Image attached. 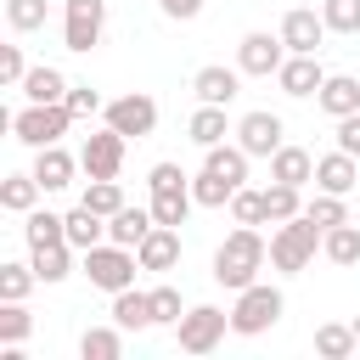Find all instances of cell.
Instances as JSON below:
<instances>
[{"mask_svg": "<svg viewBox=\"0 0 360 360\" xmlns=\"http://www.w3.org/2000/svg\"><path fill=\"white\" fill-rule=\"evenodd\" d=\"M270 264V242L259 236V225H236L219 248H214V281L242 292L248 281H259V270Z\"/></svg>", "mask_w": 360, "mask_h": 360, "instance_id": "6da1fadb", "label": "cell"}, {"mask_svg": "<svg viewBox=\"0 0 360 360\" xmlns=\"http://www.w3.org/2000/svg\"><path fill=\"white\" fill-rule=\"evenodd\" d=\"M321 225L309 219V214H298V219H287V225H276L270 231V264L281 270V276H298V270H309V259L321 253Z\"/></svg>", "mask_w": 360, "mask_h": 360, "instance_id": "7a4b0ae2", "label": "cell"}, {"mask_svg": "<svg viewBox=\"0 0 360 360\" xmlns=\"http://www.w3.org/2000/svg\"><path fill=\"white\" fill-rule=\"evenodd\" d=\"M79 270H84L90 287H101V292H124V287H135L141 259H135V248H124V242H96L90 253H79Z\"/></svg>", "mask_w": 360, "mask_h": 360, "instance_id": "3957f363", "label": "cell"}, {"mask_svg": "<svg viewBox=\"0 0 360 360\" xmlns=\"http://www.w3.org/2000/svg\"><path fill=\"white\" fill-rule=\"evenodd\" d=\"M281 309H287L281 287L248 281V287L236 292V304H231V332H236V338H259V332H270V326L281 321Z\"/></svg>", "mask_w": 360, "mask_h": 360, "instance_id": "277c9868", "label": "cell"}, {"mask_svg": "<svg viewBox=\"0 0 360 360\" xmlns=\"http://www.w3.org/2000/svg\"><path fill=\"white\" fill-rule=\"evenodd\" d=\"M11 129H17V141L22 146H56L62 135H68V124H73V112H68V101H28V107H17L11 118H6Z\"/></svg>", "mask_w": 360, "mask_h": 360, "instance_id": "5b68a950", "label": "cell"}, {"mask_svg": "<svg viewBox=\"0 0 360 360\" xmlns=\"http://www.w3.org/2000/svg\"><path fill=\"white\" fill-rule=\"evenodd\" d=\"M225 332H231V309H219V304H191V309L174 321L180 354H214V349L225 343Z\"/></svg>", "mask_w": 360, "mask_h": 360, "instance_id": "8992f818", "label": "cell"}, {"mask_svg": "<svg viewBox=\"0 0 360 360\" xmlns=\"http://www.w3.org/2000/svg\"><path fill=\"white\" fill-rule=\"evenodd\" d=\"M107 34V0H68L62 6V45L68 51H96Z\"/></svg>", "mask_w": 360, "mask_h": 360, "instance_id": "52a82bcc", "label": "cell"}, {"mask_svg": "<svg viewBox=\"0 0 360 360\" xmlns=\"http://www.w3.org/2000/svg\"><path fill=\"white\" fill-rule=\"evenodd\" d=\"M101 118H107L118 135L146 141V135L158 129V101H152V96H141V90H129V96H112V101L101 107Z\"/></svg>", "mask_w": 360, "mask_h": 360, "instance_id": "ba28073f", "label": "cell"}, {"mask_svg": "<svg viewBox=\"0 0 360 360\" xmlns=\"http://www.w3.org/2000/svg\"><path fill=\"white\" fill-rule=\"evenodd\" d=\"M287 56H292V51H287V39H281V34L253 28V34H242V39H236V68H242V73H253V79H270Z\"/></svg>", "mask_w": 360, "mask_h": 360, "instance_id": "9c48e42d", "label": "cell"}, {"mask_svg": "<svg viewBox=\"0 0 360 360\" xmlns=\"http://www.w3.org/2000/svg\"><path fill=\"white\" fill-rule=\"evenodd\" d=\"M236 146L248 152V158H276L281 146H287V124L276 118V112H242L236 118Z\"/></svg>", "mask_w": 360, "mask_h": 360, "instance_id": "30bf717a", "label": "cell"}, {"mask_svg": "<svg viewBox=\"0 0 360 360\" xmlns=\"http://www.w3.org/2000/svg\"><path fill=\"white\" fill-rule=\"evenodd\" d=\"M124 146H129V135H118L112 124L96 129V135H84V146H79L84 174H90V180H118V169H124Z\"/></svg>", "mask_w": 360, "mask_h": 360, "instance_id": "8fae6325", "label": "cell"}, {"mask_svg": "<svg viewBox=\"0 0 360 360\" xmlns=\"http://www.w3.org/2000/svg\"><path fill=\"white\" fill-rule=\"evenodd\" d=\"M281 39H287V51H298V56H315L321 51V39L332 34L326 28V17L321 11H309V6H292L287 17H281V28H276Z\"/></svg>", "mask_w": 360, "mask_h": 360, "instance_id": "7c38bea8", "label": "cell"}, {"mask_svg": "<svg viewBox=\"0 0 360 360\" xmlns=\"http://www.w3.org/2000/svg\"><path fill=\"white\" fill-rule=\"evenodd\" d=\"M242 90V68H225V62H208L191 73V96L197 101H214V107H231Z\"/></svg>", "mask_w": 360, "mask_h": 360, "instance_id": "4fadbf2b", "label": "cell"}, {"mask_svg": "<svg viewBox=\"0 0 360 360\" xmlns=\"http://www.w3.org/2000/svg\"><path fill=\"white\" fill-rule=\"evenodd\" d=\"M360 186V158L354 152H326V158H315V191H332V197H349Z\"/></svg>", "mask_w": 360, "mask_h": 360, "instance_id": "5bb4252c", "label": "cell"}, {"mask_svg": "<svg viewBox=\"0 0 360 360\" xmlns=\"http://www.w3.org/2000/svg\"><path fill=\"white\" fill-rule=\"evenodd\" d=\"M79 169H84V163H79V158H73V152H68L62 141H56V146H39V152H34V180H39L45 191H68Z\"/></svg>", "mask_w": 360, "mask_h": 360, "instance_id": "9a60e30c", "label": "cell"}, {"mask_svg": "<svg viewBox=\"0 0 360 360\" xmlns=\"http://www.w3.org/2000/svg\"><path fill=\"white\" fill-rule=\"evenodd\" d=\"M135 259H141V270L169 276V270L180 264V225H152V231H146V242L135 248Z\"/></svg>", "mask_w": 360, "mask_h": 360, "instance_id": "2e32d148", "label": "cell"}, {"mask_svg": "<svg viewBox=\"0 0 360 360\" xmlns=\"http://www.w3.org/2000/svg\"><path fill=\"white\" fill-rule=\"evenodd\" d=\"M276 84H281V96H298V101H304V96H315V90L326 84V68H321L315 56H298V51H292V56L276 68Z\"/></svg>", "mask_w": 360, "mask_h": 360, "instance_id": "e0dca14e", "label": "cell"}, {"mask_svg": "<svg viewBox=\"0 0 360 360\" xmlns=\"http://www.w3.org/2000/svg\"><path fill=\"white\" fill-rule=\"evenodd\" d=\"M315 107H321L326 118L360 112V79H354V73H326V84L315 90Z\"/></svg>", "mask_w": 360, "mask_h": 360, "instance_id": "ac0fdd59", "label": "cell"}, {"mask_svg": "<svg viewBox=\"0 0 360 360\" xmlns=\"http://www.w3.org/2000/svg\"><path fill=\"white\" fill-rule=\"evenodd\" d=\"M73 242H45V248H28V264H34V276L45 281V287H56V281H68L73 276Z\"/></svg>", "mask_w": 360, "mask_h": 360, "instance_id": "d6986e66", "label": "cell"}, {"mask_svg": "<svg viewBox=\"0 0 360 360\" xmlns=\"http://www.w3.org/2000/svg\"><path fill=\"white\" fill-rule=\"evenodd\" d=\"M152 225H158V219H152V202H146V208H141V202H135V208L124 202V208H118V214L107 219V242H124V248H141Z\"/></svg>", "mask_w": 360, "mask_h": 360, "instance_id": "ffe728a7", "label": "cell"}, {"mask_svg": "<svg viewBox=\"0 0 360 360\" xmlns=\"http://www.w3.org/2000/svg\"><path fill=\"white\" fill-rule=\"evenodd\" d=\"M112 321H118L124 332H146V326H158V315H152V292H141V287L112 292Z\"/></svg>", "mask_w": 360, "mask_h": 360, "instance_id": "44dd1931", "label": "cell"}, {"mask_svg": "<svg viewBox=\"0 0 360 360\" xmlns=\"http://www.w3.org/2000/svg\"><path fill=\"white\" fill-rule=\"evenodd\" d=\"M186 135L208 152V146H219L225 135H236L231 124H225V107H214V101H197V112H191V124H186Z\"/></svg>", "mask_w": 360, "mask_h": 360, "instance_id": "7402d4cb", "label": "cell"}, {"mask_svg": "<svg viewBox=\"0 0 360 360\" xmlns=\"http://www.w3.org/2000/svg\"><path fill=\"white\" fill-rule=\"evenodd\" d=\"M146 202H152V219H158V225H186V214L197 208L191 180H186V186H163V191H152Z\"/></svg>", "mask_w": 360, "mask_h": 360, "instance_id": "603a6c76", "label": "cell"}, {"mask_svg": "<svg viewBox=\"0 0 360 360\" xmlns=\"http://www.w3.org/2000/svg\"><path fill=\"white\" fill-rule=\"evenodd\" d=\"M68 242H73L79 253H90L96 242H107V214H96L90 202H79V208H68Z\"/></svg>", "mask_w": 360, "mask_h": 360, "instance_id": "cb8c5ba5", "label": "cell"}, {"mask_svg": "<svg viewBox=\"0 0 360 360\" xmlns=\"http://www.w3.org/2000/svg\"><path fill=\"white\" fill-rule=\"evenodd\" d=\"M270 180H287V186L304 191V186L315 180V158H309L304 146H281V152L270 158Z\"/></svg>", "mask_w": 360, "mask_h": 360, "instance_id": "d4e9b609", "label": "cell"}, {"mask_svg": "<svg viewBox=\"0 0 360 360\" xmlns=\"http://www.w3.org/2000/svg\"><path fill=\"white\" fill-rule=\"evenodd\" d=\"M39 191H45V186L34 180V169H28V174H6V180H0V208H6V214H34V208H39Z\"/></svg>", "mask_w": 360, "mask_h": 360, "instance_id": "484cf974", "label": "cell"}, {"mask_svg": "<svg viewBox=\"0 0 360 360\" xmlns=\"http://www.w3.org/2000/svg\"><path fill=\"white\" fill-rule=\"evenodd\" d=\"M28 101H68V79H62V68H51V62H39V68H28V79L17 84Z\"/></svg>", "mask_w": 360, "mask_h": 360, "instance_id": "4316f807", "label": "cell"}, {"mask_svg": "<svg viewBox=\"0 0 360 360\" xmlns=\"http://www.w3.org/2000/svg\"><path fill=\"white\" fill-rule=\"evenodd\" d=\"M304 214V197H298V186H287V180H270L264 186V225H287V219H298Z\"/></svg>", "mask_w": 360, "mask_h": 360, "instance_id": "83f0119b", "label": "cell"}, {"mask_svg": "<svg viewBox=\"0 0 360 360\" xmlns=\"http://www.w3.org/2000/svg\"><path fill=\"white\" fill-rule=\"evenodd\" d=\"M360 349V338H354V321L343 326V321H326V326H315V354L321 360H349Z\"/></svg>", "mask_w": 360, "mask_h": 360, "instance_id": "f1b7e54d", "label": "cell"}, {"mask_svg": "<svg viewBox=\"0 0 360 360\" xmlns=\"http://www.w3.org/2000/svg\"><path fill=\"white\" fill-rule=\"evenodd\" d=\"M321 253H326L332 264H343V270H349V264H360V225H354V219L332 225V231L321 236Z\"/></svg>", "mask_w": 360, "mask_h": 360, "instance_id": "f546056e", "label": "cell"}, {"mask_svg": "<svg viewBox=\"0 0 360 360\" xmlns=\"http://www.w3.org/2000/svg\"><path fill=\"white\" fill-rule=\"evenodd\" d=\"M248 163H253V158H248V152H242L236 141H231V146L219 141V146H208V158H202V169H214V174H225L231 186H248Z\"/></svg>", "mask_w": 360, "mask_h": 360, "instance_id": "4dcf8cb0", "label": "cell"}, {"mask_svg": "<svg viewBox=\"0 0 360 360\" xmlns=\"http://www.w3.org/2000/svg\"><path fill=\"white\" fill-rule=\"evenodd\" d=\"M22 236H28V248H45V242H68V214L34 208V214H22Z\"/></svg>", "mask_w": 360, "mask_h": 360, "instance_id": "1f68e13d", "label": "cell"}, {"mask_svg": "<svg viewBox=\"0 0 360 360\" xmlns=\"http://www.w3.org/2000/svg\"><path fill=\"white\" fill-rule=\"evenodd\" d=\"M79 354L84 360H118L124 354V326L112 321V326H90L84 338H79Z\"/></svg>", "mask_w": 360, "mask_h": 360, "instance_id": "d6a6232c", "label": "cell"}, {"mask_svg": "<svg viewBox=\"0 0 360 360\" xmlns=\"http://www.w3.org/2000/svg\"><path fill=\"white\" fill-rule=\"evenodd\" d=\"M191 197H197V208H225V202L236 197V186H231L225 174L202 169V174H191Z\"/></svg>", "mask_w": 360, "mask_h": 360, "instance_id": "836d02e7", "label": "cell"}, {"mask_svg": "<svg viewBox=\"0 0 360 360\" xmlns=\"http://www.w3.org/2000/svg\"><path fill=\"white\" fill-rule=\"evenodd\" d=\"M34 332V315L22 309V298H0V343H22Z\"/></svg>", "mask_w": 360, "mask_h": 360, "instance_id": "e575fe53", "label": "cell"}, {"mask_svg": "<svg viewBox=\"0 0 360 360\" xmlns=\"http://www.w3.org/2000/svg\"><path fill=\"white\" fill-rule=\"evenodd\" d=\"M45 0H6V22H11V34H39L45 28Z\"/></svg>", "mask_w": 360, "mask_h": 360, "instance_id": "d590c367", "label": "cell"}, {"mask_svg": "<svg viewBox=\"0 0 360 360\" xmlns=\"http://www.w3.org/2000/svg\"><path fill=\"white\" fill-rule=\"evenodd\" d=\"M304 214H309L321 231H332V225H343V219H349V202H343V197H332V191H315V197L304 202Z\"/></svg>", "mask_w": 360, "mask_h": 360, "instance_id": "8d00e7d4", "label": "cell"}, {"mask_svg": "<svg viewBox=\"0 0 360 360\" xmlns=\"http://www.w3.org/2000/svg\"><path fill=\"white\" fill-rule=\"evenodd\" d=\"M79 202H90V208H96V214H107V219H112V214H118V208H124V186H118V180H90V186H84V197H79Z\"/></svg>", "mask_w": 360, "mask_h": 360, "instance_id": "74e56055", "label": "cell"}, {"mask_svg": "<svg viewBox=\"0 0 360 360\" xmlns=\"http://www.w3.org/2000/svg\"><path fill=\"white\" fill-rule=\"evenodd\" d=\"M321 17L332 34H360V0H321Z\"/></svg>", "mask_w": 360, "mask_h": 360, "instance_id": "f35d334b", "label": "cell"}, {"mask_svg": "<svg viewBox=\"0 0 360 360\" xmlns=\"http://www.w3.org/2000/svg\"><path fill=\"white\" fill-rule=\"evenodd\" d=\"M231 219H236V225H264V191L236 186V197H231Z\"/></svg>", "mask_w": 360, "mask_h": 360, "instance_id": "ab89813d", "label": "cell"}, {"mask_svg": "<svg viewBox=\"0 0 360 360\" xmlns=\"http://www.w3.org/2000/svg\"><path fill=\"white\" fill-rule=\"evenodd\" d=\"M34 281H39L34 264H0V298H28Z\"/></svg>", "mask_w": 360, "mask_h": 360, "instance_id": "60d3db41", "label": "cell"}, {"mask_svg": "<svg viewBox=\"0 0 360 360\" xmlns=\"http://www.w3.org/2000/svg\"><path fill=\"white\" fill-rule=\"evenodd\" d=\"M152 315H158V326H174L186 309H180V287H169V281H158L152 287Z\"/></svg>", "mask_w": 360, "mask_h": 360, "instance_id": "b9f144b4", "label": "cell"}, {"mask_svg": "<svg viewBox=\"0 0 360 360\" xmlns=\"http://www.w3.org/2000/svg\"><path fill=\"white\" fill-rule=\"evenodd\" d=\"M22 79H28V56H22V45H0V84L17 90Z\"/></svg>", "mask_w": 360, "mask_h": 360, "instance_id": "7bdbcfd3", "label": "cell"}, {"mask_svg": "<svg viewBox=\"0 0 360 360\" xmlns=\"http://www.w3.org/2000/svg\"><path fill=\"white\" fill-rule=\"evenodd\" d=\"M101 107H107V101H101L90 84H68V112H73V118H96Z\"/></svg>", "mask_w": 360, "mask_h": 360, "instance_id": "ee69618b", "label": "cell"}, {"mask_svg": "<svg viewBox=\"0 0 360 360\" xmlns=\"http://www.w3.org/2000/svg\"><path fill=\"white\" fill-rule=\"evenodd\" d=\"M338 146L360 158V112H349V118H338Z\"/></svg>", "mask_w": 360, "mask_h": 360, "instance_id": "f6af8a7d", "label": "cell"}, {"mask_svg": "<svg viewBox=\"0 0 360 360\" xmlns=\"http://www.w3.org/2000/svg\"><path fill=\"white\" fill-rule=\"evenodd\" d=\"M158 11H163V17H174V22H191V17L202 11V0H158Z\"/></svg>", "mask_w": 360, "mask_h": 360, "instance_id": "bcb514c9", "label": "cell"}, {"mask_svg": "<svg viewBox=\"0 0 360 360\" xmlns=\"http://www.w3.org/2000/svg\"><path fill=\"white\" fill-rule=\"evenodd\" d=\"M354 338H360V315H354Z\"/></svg>", "mask_w": 360, "mask_h": 360, "instance_id": "7dc6e473", "label": "cell"}]
</instances>
